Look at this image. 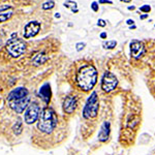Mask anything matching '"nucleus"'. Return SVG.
I'll return each instance as SVG.
<instances>
[{
	"instance_id": "1",
	"label": "nucleus",
	"mask_w": 155,
	"mask_h": 155,
	"mask_svg": "<svg viewBox=\"0 0 155 155\" xmlns=\"http://www.w3.org/2000/svg\"><path fill=\"white\" fill-rule=\"evenodd\" d=\"M77 85L81 90L87 92L93 89L97 82V71L92 64H86L80 67L76 76Z\"/></svg>"
},
{
	"instance_id": "2",
	"label": "nucleus",
	"mask_w": 155,
	"mask_h": 155,
	"mask_svg": "<svg viewBox=\"0 0 155 155\" xmlns=\"http://www.w3.org/2000/svg\"><path fill=\"white\" fill-rule=\"evenodd\" d=\"M58 127V117L53 109L45 107L37 119V129L42 134H52Z\"/></svg>"
},
{
	"instance_id": "3",
	"label": "nucleus",
	"mask_w": 155,
	"mask_h": 155,
	"mask_svg": "<svg viewBox=\"0 0 155 155\" xmlns=\"http://www.w3.org/2000/svg\"><path fill=\"white\" fill-rule=\"evenodd\" d=\"M14 36H16V34H12V37L7 41L6 50L12 57L18 58V57L22 56L26 51V42L23 39L18 38V37L15 38Z\"/></svg>"
},
{
	"instance_id": "4",
	"label": "nucleus",
	"mask_w": 155,
	"mask_h": 155,
	"mask_svg": "<svg viewBox=\"0 0 155 155\" xmlns=\"http://www.w3.org/2000/svg\"><path fill=\"white\" fill-rule=\"evenodd\" d=\"M99 104H98V99H97V93L93 92L90 95L88 101L86 102V106L84 107L83 110V116L85 119H91L96 117L97 113H98Z\"/></svg>"
},
{
	"instance_id": "5",
	"label": "nucleus",
	"mask_w": 155,
	"mask_h": 155,
	"mask_svg": "<svg viewBox=\"0 0 155 155\" xmlns=\"http://www.w3.org/2000/svg\"><path fill=\"white\" fill-rule=\"evenodd\" d=\"M39 113H41V107L36 101H33L29 104L27 107V110L24 114V121L26 124H33L37 121L39 117Z\"/></svg>"
},
{
	"instance_id": "6",
	"label": "nucleus",
	"mask_w": 155,
	"mask_h": 155,
	"mask_svg": "<svg viewBox=\"0 0 155 155\" xmlns=\"http://www.w3.org/2000/svg\"><path fill=\"white\" fill-rule=\"evenodd\" d=\"M117 85H118V80H117L116 76L110 71L104 72V77L101 79V89L104 92L109 93V92H112L116 88Z\"/></svg>"
},
{
	"instance_id": "7",
	"label": "nucleus",
	"mask_w": 155,
	"mask_h": 155,
	"mask_svg": "<svg viewBox=\"0 0 155 155\" xmlns=\"http://www.w3.org/2000/svg\"><path fill=\"white\" fill-rule=\"evenodd\" d=\"M146 53V49L142 41L132 39L130 42V54L134 59H141Z\"/></svg>"
},
{
	"instance_id": "8",
	"label": "nucleus",
	"mask_w": 155,
	"mask_h": 155,
	"mask_svg": "<svg viewBox=\"0 0 155 155\" xmlns=\"http://www.w3.org/2000/svg\"><path fill=\"white\" fill-rule=\"evenodd\" d=\"M9 102V106L12 110H14L16 113L18 114H22L25 111V109H27V107L29 106L30 104V97L26 96L24 98L21 99H17V101H8Z\"/></svg>"
},
{
	"instance_id": "9",
	"label": "nucleus",
	"mask_w": 155,
	"mask_h": 155,
	"mask_svg": "<svg viewBox=\"0 0 155 155\" xmlns=\"http://www.w3.org/2000/svg\"><path fill=\"white\" fill-rule=\"evenodd\" d=\"M41 30V24L37 21H31L27 23L24 27V37L25 38H31L35 36Z\"/></svg>"
},
{
	"instance_id": "10",
	"label": "nucleus",
	"mask_w": 155,
	"mask_h": 155,
	"mask_svg": "<svg viewBox=\"0 0 155 155\" xmlns=\"http://www.w3.org/2000/svg\"><path fill=\"white\" fill-rule=\"evenodd\" d=\"M78 106L77 97L74 95H68L64 98L63 101V110L66 114L71 115L76 111Z\"/></svg>"
},
{
	"instance_id": "11",
	"label": "nucleus",
	"mask_w": 155,
	"mask_h": 155,
	"mask_svg": "<svg viewBox=\"0 0 155 155\" xmlns=\"http://www.w3.org/2000/svg\"><path fill=\"white\" fill-rule=\"evenodd\" d=\"M26 96H28V90L24 88V87H20V88H16L9 92L8 95H7V101H17V99L24 98Z\"/></svg>"
},
{
	"instance_id": "12",
	"label": "nucleus",
	"mask_w": 155,
	"mask_h": 155,
	"mask_svg": "<svg viewBox=\"0 0 155 155\" xmlns=\"http://www.w3.org/2000/svg\"><path fill=\"white\" fill-rule=\"evenodd\" d=\"M12 14H14V8L11 5H7V4L0 5V23H3L11 19Z\"/></svg>"
},
{
	"instance_id": "13",
	"label": "nucleus",
	"mask_w": 155,
	"mask_h": 155,
	"mask_svg": "<svg viewBox=\"0 0 155 155\" xmlns=\"http://www.w3.org/2000/svg\"><path fill=\"white\" fill-rule=\"evenodd\" d=\"M110 129H111V125H110V122H104L102 125L101 127V130H99L98 134V140L102 143L107 142L109 140V136H110Z\"/></svg>"
},
{
	"instance_id": "14",
	"label": "nucleus",
	"mask_w": 155,
	"mask_h": 155,
	"mask_svg": "<svg viewBox=\"0 0 155 155\" xmlns=\"http://www.w3.org/2000/svg\"><path fill=\"white\" fill-rule=\"evenodd\" d=\"M47 60H48V55L46 53H44V52H39V53H37L35 56L32 58V63H33L34 65L38 66V65L44 64Z\"/></svg>"
},
{
	"instance_id": "15",
	"label": "nucleus",
	"mask_w": 155,
	"mask_h": 155,
	"mask_svg": "<svg viewBox=\"0 0 155 155\" xmlns=\"http://www.w3.org/2000/svg\"><path fill=\"white\" fill-rule=\"evenodd\" d=\"M41 95L46 102H49L50 98H51V90H50L49 84H46L41 88Z\"/></svg>"
},
{
	"instance_id": "16",
	"label": "nucleus",
	"mask_w": 155,
	"mask_h": 155,
	"mask_svg": "<svg viewBox=\"0 0 155 155\" xmlns=\"http://www.w3.org/2000/svg\"><path fill=\"white\" fill-rule=\"evenodd\" d=\"M64 6L67 7V8H71L74 12H78V9H77V2L74 1H71V0H66L65 2H64Z\"/></svg>"
},
{
	"instance_id": "17",
	"label": "nucleus",
	"mask_w": 155,
	"mask_h": 155,
	"mask_svg": "<svg viewBox=\"0 0 155 155\" xmlns=\"http://www.w3.org/2000/svg\"><path fill=\"white\" fill-rule=\"evenodd\" d=\"M102 46H104V49L112 50V49H114L115 47L117 46V41H104Z\"/></svg>"
},
{
	"instance_id": "18",
	"label": "nucleus",
	"mask_w": 155,
	"mask_h": 155,
	"mask_svg": "<svg viewBox=\"0 0 155 155\" xmlns=\"http://www.w3.org/2000/svg\"><path fill=\"white\" fill-rule=\"evenodd\" d=\"M22 129H23V127H22V122L21 121H17V123L15 124L14 126V131L16 134H20L22 132Z\"/></svg>"
},
{
	"instance_id": "19",
	"label": "nucleus",
	"mask_w": 155,
	"mask_h": 155,
	"mask_svg": "<svg viewBox=\"0 0 155 155\" xmlns=\"http://www.w3.org/2000/svg\"><path fill=\"white\" fill-rule=\"evenodd\" d=\"M55 6V3L54 1H52V0H49V1L45 2L44 4H42V9H45V11H47V9H51L53 8V7Z\"/></svg>"
},
{
	"instance_id": "20",
	"label": "nucleus",
	"mask_w": 155,
	"mask_h": 155,
	"mask_svg": "<svg viewBox=\"0 0 155 155\" xmlns=\"http://www.w3.org/2000/svg\"><path fill=\"white\" fill-rule=\"evenodd\" d=\"M140 12H143L145 14H148V12H151V6L148 5V4H145V5L140 7Z\"/></svg>"
},
{
	"instance_id": "21",
	"label": "nucleus",
	"mask_w": 155,
	"mask_h": 155,
	"mask_svg": "<svg viewBox=\"0 0 155 155\" xmlns=\"http://www.w3.org/2000/svg\"><path fill=\"white\" fill-rule=\"evenodd\" d=\"M85 46H86V44L85 42H78V44L76 45V48H77V51H82L84 48H85Z\"/></svg>"
},
{
	"instance_id": "22",
	"label": "nucleus",
	"mask_w": 155,
	"mask_h": 155,
	"mask_svg": "<svg viewBox=\"0 0 155 155\" xmlns=\"http://www.w3.org/2000/svg\"><path fill=\"white\" fill-rule=\"evenodd\" d=\"M91 8L93 9L94 12H98V9H99V7H98V2H96V1H94V2H92L91 3Z\"/></svg>"
},
{
	"instance_id": "23",
	"label": "nucleus",
	"mask_w": 155,
	"mask_h": 155,
	"mask_svg": "<svg viewBox=\"0 0 155 155\" xmlns=\"http://www.w3.org/2000/svg\"><path fill=\"white\" fill-rule=\"evenodd\" d=\"M97 25H98V26H101V27H106L107 23H106V21H104V20L99 19L98 22H97Z\"/></svg>"
},
{
	"instance_id": "24",
	"label": "nucleus",
	"mask_w": 155,
	"mask_h": 155,
	"mask_svg": "<svg viewBox=\"0 0 155 155\" xmlns=\"http://www.w3.org/2000/svg\"><path fill=\"white\" fill-rule=\"evenodd\" d=\"M99 3L102 4V3H109V4H112L113 2L111 0H99Z\"/></svg>"
},
{
	"instance_id": "25",
	"label": "nucleus",
	"mask_w": 155,
	"mask_h": 155,
	"mask_svg": "<svg viewBox=\"0 0 155 155\" xmlns=\"http://www.w3.org/2000/svg\"><path fill=\"white\" fill-rule=\"evenodd\" d=\"M126 23H127V25L131 26V25H134V20H131V19H128V20L126 21Z\"/></svg>"
},
{
	"instance_id": "26",
	"label": "nucleus",
	"mask_w": 155,
	"mask_h": 155,
	"mask_svg": "<svg viewBox=\"0 0 155 155\" xmlns=\"http://www.w3.org/2000/svg\"><path fill=\"white\" fill-rule=\"evenodd\" d=\"M148 18V15L147 14H145V15H142V16H140V19L141 20H145V19H147Z\"/></svg>"
},
{
	"instance_id": "27",
	"label": "nucleus",
	"mask_w": 155,
	"mask_h": 155,
	"mask_svg": "<svg viewBox=\"0 0 155 155\" xmlns=\"http://www.w3.org/2000/svg\"><path fill=\"white\" fill-rule=\"evenodd\" d=\"M101 38H107V33H106V32H102V33L101 34Z\"/></svg>"
},
{
	"instance_id": "28",
	"label": "nucleus",
	"mask_w": 155,
	"mask_h": 155,
	"mask_svg": "<svg viewBox=\"0 0 155 155\" xmlns=\"http://www.w3.org/2000/svg\"><path fill=\"white\" fill-rule=\"evenodd\" d=\"M127 9H128V11H134V9H136V6H134V5L128 6V7H127Z\"/></svg>"
},
{
	"instance_id": "29",
	"label": "nucleus",
	"mask_w": 155,
	"mask_h": 155,
	"mask_svg": "<svg viewBox=\"0 0 155 155\" xmlns=\"http://www.w3.org/2000/svg\"><path fill=\"white\" fill-rule=\"evenodd\" d=\"M121 2H124V3H129V2L131 1V0H120Z\"/></svg>"
},
{
	"instance_id": "30",
	"label": "nucleus",
	"mask_w": 155,
	"mask_h": 155,
	"mask_svg": "<svg viewBox=\"0 0 155 155\" xmlns=\"http://www.w3.org/2000/svg\"><path fill=\"white\" fill-rule=\"evenodd\" d=\"M129 28H130V29H136L137 26H136V25H131V26H129Z\"/></svg>"
},
{
	"instance_id": "31",
	"label": "nucleus",
	"mask_w": 155,
	"mask_h": 155,
	"mask_svg": "<svg viewBox=\"0 0 155 155\" xmlns=\"http://www.w3.org/2000/svg\"><path fill=\"white\" fill-rule=\"evenodd\" d=\"M55 17H56V18H60V14H56V16Z\"/></svg>"
},
{
	"instance_id": "32",
	"label": "nucleus",
	"mask_w": 155,
	"mask_h": 155,
	"mask_svg": "<svg viewBox=\"0 0 155 155\" xmlns=\"http://www.w3.org/2000/svg\"><path fill=\"white\" fill-rule=\"evenodd\" d=\"M154 26H155V25H154Z\"/></svg>"
}]
</instances>
